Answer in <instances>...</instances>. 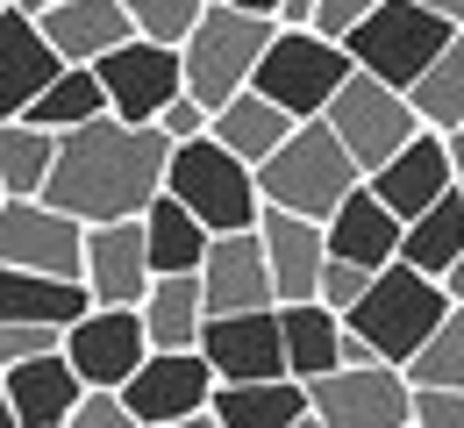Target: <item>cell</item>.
I'll return each instance as SVG.
<instances>
[{
    "mask_svg": "<svg viewBox=\"0 0 464 428\" xmlns=\"http://www.w3.org/2000/svg\"><path fill=\"white\" fill-rule=\"evenodd\" d=\"M322 236H329V257H343V264H364V271H386V264H401V214L386 207V200H372V185H357L343 207L322 222Z\"/></svg>",
    "mask_w": 464,
    "mask_h": 428,
    "instance_id": "obj_20",
    "label": "cell"
},
{
    "mask_svg": "<svg viewBox=\"0 0 464 428\" xmlns=\"http://www.w3.org/2000/svg\"><path fill=\"white\" fill-rule=\"evenodd\" d=\"M215 7H243V14H272L279 0H215Z\"/></svg>",
    "mask_w": 464,
    "mask_h": 428,
    "instance_id": "obj_44",
    "label": "cell"
},
{
    "mask_svg": "<svg viewBox=\"0 0 464 428\" xmlns=\"http://www.w3.org/2000/svg\"><path fill=\"white\" fill-rule=\"evenodd\" d=\"M143 357H150V336L136 307H86L64 328V365L86 378V393H121Z\"/></svg>",
    "mask_w": 464,
    "mask_h": 428,
    "instance_id": "obj_13",
    "label": "cell"
},
{
    "mask_svg": "<svg viewBox=\"0 0 464 428\" xmlns=\"http://www.w3.org/2000/svg\"><path fill=\"white\" fill-rule=\"evenodd\" d=\"M101 71V93H108V115L115 122H158L186 93V64H179L172 43H150V36H129L121 51L93 64Z\"/></svg>",
    "mask_w": 464,
    "mask_h": 428,
    "instance_id": "obj_11",
    "label": "cell"
},
{
    "mask_svg": "<svg viewBox=\"0 0 464 428\" xmlns=\"http://www.w3.org/2000/svg\"><path fill=\"white\" fill-rule=\"evenodd\" d=\"M172 428H222L215 414H193V422H172Z\"/></svg>",
    "mask_w": 464,
    "mask_h": 428,
    "instance_id": "obj_48",
    "label": "cell"
},
{
    "mask_svg": "<svg viewBox=\"0 0 464 428\" xmlns=\"http://www.w3.org/2000/svg\"><path fill=\"white\" fill-rule=\"evenodd\" d=\"M458 257H464V200L450 193V200H436L421 222H407L401 264L429 271V279H450V264H458Z\"/></svg>",
    "mask_w": 464,
    "mask_h": 428,
    "instance_id": "obj_31",
    "label": "cell"
},
{
    "mask_svg": "<svg viewBox=\"0 0 464 428\" xmlns=\"http://www.w3.org/2000/svg\"><path fill=\"white\" fill-rule=\"evenodd\" d=\"M450 36H458V29H450L443 14H429L421 0H386L379 14H364L343 36V51L364 79H379V86H393V93H414V79L443 58Z\"/></svg>",
    "mask_w": 464,
    "mask_h": 428,
    "instance_id": "obj_6",
    "label": "cell"
},
{
    "mask_svg": "<svg viewBox=\"0 0 464 428\" xmlns=\"http://www.w3.org/2000/svg\"><path fill=\"white\" fill-rule=\"evenodd\" d=\"M222 428H293L307 422V385L300 378H257V385H215V407Z\"/></svg>",
    "mask_w": 464,
    "mask_h": 428,
    "instance_id": "obj_27",
    "label": "cell"
},
{
    "mask_svg": "<svg viewBox=\"0 0 464 428\" xmlns=\"http://www.w3.org/2000/svg\"><path fill=\"white\" fill-rule=\"evenodd\" d=\"M322 122L336 128V143L350 150V165L372 179L393 150H407L414 136H421V115H414V100L393 93V86H379V79H364V71H350L343 93L329 100V115Z\"/></svg>",
    "mask_w": 464,
    "mask_h": 428,
    "instance_id": "obj_8",
    "label": "cell"
},
{
    "mask_svg": "<svg viewBox=\"0 0 464 428\" xmlns=\"http://www.w3.org/2000/svg\"><path fill=\"white\" fill-rule=\"evenodd\" d=\"M450 179H458V200H464V128H450Z\"/></svg>",
    "mask_w": 464,
    "mask_h": 428,
    "instance_id": "obj_42",
    "label": "cell"
},
{
    "mask_svg": "<svg viewBox=\"0 0 464 428\" xmlns=\"http://www.w3.org/2000/svg\"><path fill=\"white\" fill-rule=\"evenodd\" d=\"M7 7H14V0H0V14H7Z\"/></svg>",
    "mask_w": 464,
    "mask_h": 428,
    "instance_id": "obj_50",
    "label": "cell"
},
{
    "mask_svg": "<svg viewBox=\"0 0 464 428\" xmlns=\"http://www.w3.org/2000/svg\"><path fill=\"white\" fill-rule=\"evenodd\" d=\"M121 14H129V29L136 36H150V43H186L193 36V22L208 14V0H121Z\"/></svg>",
    "mask_w": 464,
    "mask_h": 428,
    "instance_id": "obj_34",
    "label": "cell"
},
{
    "mask_svg": "<svg viewBox=\"0 0 464 428\" xmlns=\"http://www.w3.org/2000/svg\"><path fill=\"white\" fill-rule=\"evenodd\" d=\"M357 185H364V172L350 165V150L336 143V128H329V122H300L286 143L257 165V193H265V207L300 214V222H329Z\"/></svg>",
    "mask_w": 464,
    "mask_h": 428,
    "instance_id": "obj_3",
    "label": "cell"
},
{
    "mask_svg": "<svg viewBox=\"0 0 464 428\" xmlns=\"http://www.w3.org/2000/svg\"><path fill=\"white\" fill-rule=\"evenodd\" d=\"M407 100H414L421 128H443V136H450V128H464V29L443 43V58L414 79V93H407Z\"/></svg>",
    "mask_w": 464,
    "mask_h": 428,
    "instance_id": "obj_32",
    "label": "cell"
},
{
    "mask_svg": "<svg viewBox=\"0 0 464 428\" xmlns=\"http://www.w3.org/2000/svg\"><path fill=\"white\" fill-rule=\"evenodd\" d=\"M450 307H458L450 286L429 279V271H414V264L372 271L364 300L343 314V365H393V371H407L414 350L443 328Z\"/></svg>",
    "mask_w": 464,
    "mask_h": 428,
    "instance_id": "obj_2",
    "label": "cell"
},
{
    "mask_svg": "<svg viewBox=\"0 0 464 428\" xmlns=\"http://www.w3.org/2000/svg\"><path fill=\"white\" fill-rule=\"evenodd\" d=\"M58 71H64V58L44 43V29L22 7H7L0 14V122H22Z\"/></svg>",
    "mask_w": 464,
    "mask_h": 428,
    "instance_id": "obj_19",
    "label": "cell"
},
{
    "mask_svg": "<svg viewBox=\"0 0 464 428\" xmlns=\"http://www.w3.org/2000/svg\"><path fill=\"white\" fill-rule=\"evenodd\" d=\"M51 350H64V328H51V321H0V371L51 357Z\"/></svg>",
    "mask_w": 464,
    "mask_h": 428,
    "instance_id": "obj_35",
    "label": "cell"
},
{
    "mask_svg": "<svg viewBox=\"0 0 464 428\" xmlns=\"http://www.w3.org/2000/svg\"><path fill=\"white\" fill-rule=\"evenodd\" d=\"M7 400H14V428H64L72 407L86 400V378L64 365V350H51L7 371Z\"/></svg>",
    "mask_w": 464,
    "mask_h": 428,
    "instance_id": "obj_22",
    "label": "cell"
},
{
    "mask_svg": "<svg viewBox=\"0 0 464 428\" xmlns=\"http://www.w3.org/2000/svg\"><path fill=\"white\" fill-rule=\"evenodd\" d=\"M165 172H172V143L158 122H101L58 136V165H51V185L44 200L72 214V222H143V207L165 193Z\"/></svg>",
    "mask_w": 464,
    "mask_h": 428,
    "instance_id": "obj_1",
    "label": "cell"
},
{
    "mask_svg": "<svg viewBox=\"0 0 464 428\" xmlns=\"http://www.w3.org/2000/svg\"><path fill=\"white\" fill-rule=\"evenodd\" d=\"M0 207H7V193H0Z\"/></svg>",
    "mask_w": 464,
    "mask_h": 428,
    "instance_id": "obj_51",
    "label": "cell"
},
{
    "mask_svg": "<svg viewBox=\"0 0 464 428\" xmlns=\"http://www.w3.org/2000/svg\"><path fill=\"white\" fill-rule=\"evenodd\" d=\"M443 286H450V300L464 307V257H458V264H450V279H443Z\"/></svg>",
    "mask_w": 464,
    "mask_h": 428,
    "instance_id": "obj_45",
    "label": "cell"
},
{
    "mask_svg": "<svg viewBox=\"0 0 464 428\" xmlns=\"http://www.w3.org/2000/svg\"><path fill=\"white\" fill-rule=\"evenodd\" d=\"M314 14H322V0H279V7H272L279 29H314Z\"/></svg>",
    "mask_w": 464,
    "mask_h": 428,
    "instance_id": "obj_41",
    "label": "cell"
},
{
    "mask_svg": "<svg viewBox=\"0 0 464 428\" xmlns=\"http://www.w3.org/2000/svg\"><path fill=\"white\" fill-rule=\"evenodd\" d=\"M143 336L150 350H200V328H208V300H200V271H172V279H150L143 293Z\"/></svg>",
    "mask_w": 464,
    "mask_h": 428,
    "instance_id": "obj_23",
    "label": "cell"
},
{
    "mask_svg": "<svg viewBox=\"0 0 464 428\" xmlns=\"http://www.w3.org/2000/svg\"><path fill=\"white\" fill-rule=\"evenodd\" d=\"M14 7H22V14H29V22H44V14H51V7H58V0H14Z\"/></svg>",
    "mask_w": 464,
    "mask_h": 428,
    "instance_id": "obj_46",
    "label": "cell"
},
{
    "mask_svg": "<svg viewBox=\"0 0 464 428\" xmlns=\"http://www.w3.org/2000/svg\"><path fill=\"white\" fill-rule=\"evenodd\" d=\"M364 286H372V271H364V264H343V257H329V271H322V293H314V300L329 307V314H350V307L364 300Z\"/></svg>",
    "mask_w": 464,
    "mask_h": 428,
    "instance_id": "obj_36",
    "label": "cell"
},
{
    "mask_svg": "<svg viewBox=\"0 0 464 428\" xmlns=\"http://www.w3.org/2000/svg\"><path fill=\"white\" fill-rule=\"evenodd\" d=\"M293 128H300L293 115H279V108H272V100H265L257 86H243L236 100H222V108H215V122H208V136H215L222 150H236V157H243V165L257 172V165H265V157H272V150L286 143Z\"/></svg>",
    "mask_w": 464,
    "mask_h": 428,
    "instance_id": "obj_25",
    "label": "cell"
},
{
    "mask_svg": "<svg viewBox=\"0 0 464 428\" xmlns=\"http://www.w3.org/2000/svg\"><path fill=\"white\" fill-rule=\"evenodd\" d=\"M64 428H143L129 407H121V393H86L79 407H72V422Z\"/></svg>",
    "mask_w": 464,
    "mask_h": 428,
    "instance_id": "obj_37",
    "label": "cell"
},
{
    "mask_svg": "<svg viewBox=\"0 0 464 428\" xmlns=\"http://www.w3.org/2000/svg\"><path fill=\"white\" fill-rule=\"evenodd\" d=\"M36 29H44V43H51L64 64H101L108 51H121V43L136 36L129 14H121V0H58Z\"/></svg>",
    "mask_w": 464,
    "mask_h": 428,
    "instance_id": "obj_21",
    "label": "cell"
},
{
    "mask_svg": "<svg viewBox=\"0 0 464 428\" xmlns=\"http://www.w3.org/2000/svg\"><path fill=\"white\" fill-rule=\"evenodd\" d=\"M386 0H322V14H314V36H329V43H343L350 29L364 22V14H379Z\"/></svg>",
    "mask_w": 464,
    "mask_h": 428,
    "instance_id": "obj_39",
    "label": "cell"
},
{
    "mask_svg": "<svg viewBox=\"0 0 464 428\" xmlns=\"http://www.w3.org/2000/svg\"><path fill=\"white\" fill-rule=\"evenodd\" d=\"M165 193L186 200V214L208 229V236H236V229H257L265 214V193H257V172L222 150L215 136L200 143H172V172H165Z\"/></svg>",
    "mask_w": 464,
    "mask_h": 428,
    "instance_id": "obj_5",
    "label": "cell"
},
{
    "mask_svg": "<svg viewBox=\"0 0 464 428\" xmlns=\"http://www.w3.org/2000/svg\"><path fill=\"white\" fill-rule=\"evenodd\" d=\"M108 115V93H101V71L93 64H64L58 79L44 86V100L22 115V122H36V128H51V136H72V128H86V122H101Z\"/></svg>",
    "mask_w": 464,
    "mask_h": 428,
    "instance_id": "obj_30",
    "label": "cell"
},
{
    "mask_svg": "<svg viewBox=\"0 0 464 428\" xmlns=\"http://www.w3.org/2000/svg\"><path fill=\"white\" fill-rule=\"evenodd\" d=\"M215 371L200 350H150L143 365L129 371V385H121V407L136 414L143 428H172V422H193V414H208L215 407Z\"/></svg>",
    "mask_w": 464,
    "mask_h": 428,
    "instance_id": "obj_10",
    "label": "cell"
},
{
    "mask_svg": "<svg viewBox=\"0 0 464 428\" xmlns=\"http://www.w3.org/2000/svg\"><path fill=\"white\" fill-rule=\"evenodd\" d=\"M307 414L322 428H414V385L393 365H343L307 385Z\"/></svg>",
    "mask_w": 464,
    "mask_h": 428,
    "instance_id": "obj_9",
    "label": "cell"
},
{
    "mask_svg": "<svg viewBox=\"0 0 464 428\" xmlns=\"http://www.w3.org/2000/svg\"><path fill=\"white\" fill-rule=\"evenodd\" d=\"M200 300H208V314H257V307H279L257 229H236V236H215V243H208V257H200Z\"/></svg>",
    "mask_w": 464,
    "mask_h": 428,
    "instance_id": "obj_17",
    "label": "cell"
},
{
    "mask_svg": "<svg viewBox=\"0 0 464 428\" xmlns=\"http://www.w3.org/2000/svg\"><path fill=\"white\" fill-rule=\"evenodd\" d=\"M421 7H429V14H443L450 29H464V0H421Z\"/></svg>",
    "mask_w": 464,
    "mask_h": 428,
    "instance_id": "obj_43",
    "label": "cell"
},
{
    "mask_svg": "<svg viewBox=\"0 0 464 428\" xmlns=\"http://www.w3.org/2000/svg\"><path fill=\"white\" fill-rule=\"evenodd\" d=\"M58 165V136L36 122H0V193L7 200H44Z\"/></svg>",
    "mask_w": 464,
    "mask_h": 428,
    "instance_id": "obj_29",
    "label": "cell"
},
{
    "mask_svg": "<svg viewBox=\"0 0 464 428\" xmlns=\"http://www.w3.org/2000/svg\"><path fill=\"white\" fill-rule=\"evenodd\" d=\"M208 122H215V115H208V108H200L193 93H179L172 108L158 115V128H165V143H200V136H208Z\"/></svg>",
    "mask_w": 464,
    "mask_h": 428,
    "instance_id": "obj_38",
    "label": "cell"
},
{
    "mask_svg": "<svg viewBox=\"0 0 464 428\" xmlns=\"http://www.w3.org/2000/svg\"><path fill=\"white\" fill-rule=\"evenodd\" d=\"M86 307H93L86 279H44V271H7V264H0V321H51V328H72Z\"/></svg>",
    "mask_w": 464,
    "mask_h": 428,
    "instance_id": "obj_26",
    "label": "cell"
},
{
    "mask_svg": "<svg viewBox=\"0 0 464 428\" xmlns=\"http://www.w3.org/2000/svg\"><path fill=\"white\" fill-rule=\"evenodd\" d=\"M257 243H265V264H272L279 307H300V300L322 293V271H329V236H322V222H300V214L265 207V214H257Z\"/></svg>",
    "mask_w": 464,
    "mask_h": 428,
    "instance_id": "obj_18",
    "label": "cell"
},
{
    "mask_svg": "<svg viewBox=\"0 0 464 428\" xmlns=\"http://www.w3.org/2000/svg\"><path fill=\"white\" fill-rule=\"evenodd\" d=\"M143 243H150V271H158V279H172V271H200V257H208L215 236L186 214V200L158 193V200L143 207Z\"/></svg>",
    "mask_w": 464,
    "mask_h": 428,
    "instance_id": "obj_28",
    "label": "cell"
},
{
    "mask_svg": "<svg viewBox=\"0 0 464 428\" xmlns=\"http://www.w3.org/2000/svg\"><path fill=\"white\" fill-rule=\"evenodd\" d=\"M364 185H372V200H386V207L401 214V229L421 222L436 200L458 193V179H450V136H443V128H421V136H414L407 150H393Z\"/></svg>",
    "mask_w": 464,
    "mask_h": 428,
    "instance_id": "obj_15",
    "label": "cell"
},
{
    "mask_svg": "<svg viewBox=\"0 0 464 428\" xmlns=\"http://www.w3.org/2000/svg\"><path fill=\"white\" fill-rule=\"evenodd\" d=\"M279 336H286V378L314 385V378L343 371V314H329L322 300L279 307Z\"/></svg>",
    "mask_w": 464,
    "mask_h": 428,
    "instance_id": "obj_24",
    "label": "cell"
},
{
    "mask_svg": "<svg viewBox=\"0 0 464 428\" xmlns=\"http://www.w3.org/2000/svg\"><path fill=\"white\" fill-rule=\"evenodd\" d=\"M86 293L93 307H143L150 293V243H143V222H93L86 229Z\"/></svg>",
    "mask_w": 464,
    "mask_h": 428,
    "instance_id": "obj_16",
    "label": "cell"
},
{
    "mask_svg": "<svg viewBox=\"0 0 464 428\" xmlns=\"http://www.w3.org/2000/svg\"><path fill=\"white\" fill-rule=\"evenodd\" d=\"M0 264L44 271V279H79L86 271V222L58 214L51 200H7L0 207Z\"/></svg>",
    "mask_w": 464,
    "mask_h": 428,
    "instance_id": "obj_12",
    "label": "cell"
},
{
    "mask_svg": "<svg viewBox=\"0 0 464 428\" xmlns=\"http://www.w3.org/2000/svg\"><path fill=\"white\" fill-rule=\"evenodd\" d=\"M0 428H14V400H7V371H0Z\"/></svg>",
    "mask_w": 464,
    "mask_h": 428,
    "instance_id": "obj_47",
    "label": "cell"
},
{
    "mask_svg": "<svg viewBox=\"0 0 464 428\" xmlns=\"http://www.w3.org/2000/svg\"><path fill=\"white\" fill-rule=\"evenodd\" d=\"M272 36H279L272 14H243V7H215V0H208V14L193 22V36L179 43L186 93L215 115L222 100H236V93L257 79V64H265V51H272Z\"/></svg>",
    "mask_w": 464,
    "mask_h": 428,
    "instance_id": "obj_4",
    "label": "cell"
},
{
    "mask_svg": "<svg viewBox=\"0 0 464 428\" xmlns=\"http://www.w3.org/2000/svg\"><path fill=\"white\" fill-rule=\"evenodd\" d=\"M407 385H414V393H464V307H450L443 328L414 350Z\"/></svg>",
    "mask_w": 464,
    "mask_h": 428,
    "instance_id": "obj_33",
    "label": "cell"
},
{
    "mask_svg": "<svg viewBox=\"0 0 464 428\" xmlns=\"http://www.w3.org/2000/svg\"><path fill=\"white\" fill-rule=\"evenodd\" d=\"M414 428H464V393H414Z\"/></svg>",
    "mask_w": 464,
    "mask_h": 428,
    "instance_id": "obj_40",
    "label": "cell"
},
{
    "mask_svg": "<svg viewBox=\"0 0 464 428\" xmlns=\"http://www.w3.org/2000/svg\"><path fill=\"white\" fill-rule=\"evenodd\" d=\"M200 357L222 385H257V378H286V336H279V307L257 314H208L200 328Z\"/></svg>",
    "mask_w": 464,
    "mask_h": 428,
    "instance_id": "obj_14",
    "label": "cell"
},
{
    "mask_svg": "<svg viewBox=\"0 0 464 428\" xmlns=\"http://www.w3.org/2000/svg\"><path fill=\"white\" fill-rule=\"evenodd\" d=\"M293 428H322V422H314V414H307V422H293Z\"/></svg>",
    "mask_w": 464,
    "mask_h": 428,
    "instance_id": "obj_49",
    "label": "cell"
},
{
    "mask_svg": "<svg viewBox=\"0 0 464 428\" xmlns=\"http://www.w3.org/2000/svg\"><path fill=\"white\" fill-rule=\"evenodd\" d=\"M350 71H357V64H350L343 43H329V36H314V29H279L250 86H257L279 115H293V122H322Z\"/></svg>",
    "mask_w": 464,
    "mask_h": 428,
    "instance_id": "obj_7",
    "label": "cell"
}]
</instances>
